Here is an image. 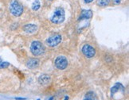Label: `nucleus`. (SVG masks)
Returning a JSON list of instances; mask_svg holds the SVG:
<instances>
[{"mask_svg":"<svg viewBox=\"0 0 129 100\" xmlns=\"http://www.w3.org/2000/svg\"><path fill=\"white\" fill-rule=\"evenodd\" d=\"M10 11L15 17H19L23 13V7L17 0H12L10 3Z\"/></svg>","mask_w":129,"mask_h":100,"instance_id":"1","label":"nucleus"},{"mask_svg":"<svg viewBox=\"0 0 129 100\" xmlns=\"http://www.w3.org/2000/svg\"><path fill=\"white\" fill-rule=\"evenodd\" d=\"M64 11L61 7H58L55 10L51 18V22L54 24H61L64 20Z\"/></svg>","mask_w":129,"mask_h":100,"instance_id":"2","label":"nucleus"},{"mask_svg":"<svg viewBox=\"0 0 129 100\" xmlns=\"http://www.w3.org/2000/svg\"><path fill=\"white\" fill-rule=\"evenodd\" d=\"M30 51L34 56L38 57L42 55L45 52V47L42 42L38 41H34L31 43Z\"/></svg>","mask_w":129,"mask_h":100,"instance_id":"3","label":"nucleus"},{"mask_svg":"<svg viewBox=\"0 0 129 100\" xmlns=\"http://www.w3.org/2000/svg\"><path fill=\"white\" fill-rule=\"evenodd\" d=\"M61 39L60 34H54L46 40V44L49 47H55L61 42Z\"/></svg>","mask_w":129,"mask_h":100,"instance_id":"4","label":"nucleus"},{"mask_svg":"<svg viewBox=\"0 0 129 100\" xmlns=\"http://www.w3.org/2000/svg\"><path fill=\"white\" fill-rule=\"evenodd\" d=\"M54 64H55V66L57 69L64 70V69H66L68 66V61H67L66 57L60 56V57L56 58Z\"/></svg>","mask_w":129,"mask_h":100,"instance_id":"5","label":"nucleus"},{"mask_svg":"<svg viewBox=\"0 0 129 100\" xmlns=\"http://www.w3.org/2000/svg\"><path fill=\"white\" fill-rule=\"evenodd\" d=\"M82 53L87 58H92L96 54V50L90 44H85L82 47Z\"/></svg>","mask_w":129,"mask_h":100,"instance_id":"6","label":"nucleus"},{"mask_svg":"<svg viewBox=\"0 0 129 100\" xmlns=\"http://www.w3.org/2000/svg\"><path fill=\"white\" fill-rule=\"evenodd\" d=\"M39 66V61L36 58H32L28 60L26 62V67L29 69H34Z\"/></svg>","mask_w":129,"mask_h":100,"instance_id":"7","label":"nucleus"},{"mask_svg":"<svg viewBox=\"0 0 129 100\" xmlns=\"http://www.w3.org/2000/svg\"><path fill=\"white\" fill-rule=\"evenodd\" d=\"M23 30L26 33H34L38 30V26L34 24H28L23 27Z\"/></svg>","mask_w":129,"mask_h":100,"instance_id":"8","label":"nucleus"},{"mask_svg":"<svg viewBox=\"0 0 129 100\" xmlns=\"http://www.w3.org/2000/svg\"><path fill=\"white\" fill-rule=\"evenodd\" d=\"M50 81H51V77L46 74L42 75V76L38 78V82L42 85H47L50 83Z\"/></svg>","mask_w":129,"mask_h":100,"instance_id":"9","label":"nucleus"},{"mask_svg":"<svg viewBox=\"0 0 129 100\" xmlns=\"http://www.w3.org/2000/svg\"><path fill=\"white\" fill-rule=\"evenodd\" d=\"M92 13L91 11H85V10H84L81 12V15L79 18V21H81V20H83V19H88L92 18Z\"/></svg>","mask_w":129,"mask_h":100,"instance_id":"10","label":"nucleus"},{"mask_svg":"<svg viewBox=\"0 0 129 100\" xmlns=\"http://www.w3.org/2000/svg\"><path fill=\"white\" fill-rule=\"evenodd\" d=\"M120 90H122V91H124V87H123L122 85L120 83H116L115 86H114L112 88V96L113 95V94H115L116 92L120 91Z\"/></svg>","mask_w":129,"mask_h":100,"instance_id":"11","label":"nucleus"},{"mask_svg":"<svg viewBox=\"0 0 129 100\" xmlns=\"http://www.w3.org/2000/svg\"><path fill=\"white\" fill-rule=\"evenodd\" d=\"M84 100H98V99L96 96V94L93 92L90 91V92H88L85 94V98H84Z\"/></svg>","mask_w":129,"mask_h":100,"instance_id":"12","label":"nucleus"},{"mask_svg":"<svg viewBox=\"0 0 129 100\" xmlns=\"http://www.w3.org/2000/svg\"><path fill=\"white\" fill-rule=\"evenodd\" d=\"M41 7V3L40 2L38 1V0H35L33 4H32V9H33V11H38L39 9H40Z\"/></svg>","mask_w":129,"mask_h":100,"instance_id":"13","label":"nucleus"},{"mask_svg":"<svg viewBox=\"0 0 129 100\" xmlns=\"http://www.w3.org/2000/svg\"><path fill=\"white\" fill-rule=\"evenodd\" d=\"M109 3V0H98V5L101 7H106Z\"/></svg>","mask_w":129,"mask_h":100,"instance_id":"14","label":"nucleus"},{"mask_svg":"<svg viewBox=\"0 0 129 100\" xmlns=\"http://www.w3.org/2000/svg\"><path fill=\"white\" fill-rule=\"evenodd\" d=\"M9 66V63L3 61L0 58V68H6Z\"/></svg>","mask_w":129,"mask_h":100,"instance_id":"15","label":"nucleus"},{"mask_svg":"<svg viewBox=\"0 0 129 100\" xmlns=\"http://www.w3.org/2000/svg\"><path fill=\"white\" fill-rule=\"evenodd\" d=\"M113 2H114V3H116V4H120V2H121V0H113Z\"/></svg>","mask_w":129,"mask_h":100,"instance_id":"16","label":"nucleus"},{"mask_svg":"<svg viewBox=\"0 0 129 100\" xmlns=\"http://www.w3.org/2000/svg\"><path fill=\"white\" fill-rule=\"evenodd\" d=\"M93 1V0H85V3H90Z\"/></svg>","mask_w":129,"mask_h":100,"instance_id":"17","label":"nucleus"},{"mask_svg":"<svg viewBox=\"0 0 129 100\" xmlns=\"http://www.w3.org/2000/svg\"><path fill=\"white\" fill-rule=\"evenodd\" d=\"M68 99H69V97H66V99H64V100H68Z\"/></svg>","mask_w":129,"mask_h":100,"instance_id":"18","label":"nucleus"},{"mask_svg":"<svg viewBox=\"0 0 129 100\" xmlns=\"http://www.w3.org/2000/svg\"><path fill=\"white\" fill-rule=\"evenodd\" d=\"M50 1H51V0H50Z\"/></svg>","mask_w":129,"mask_h":100,"instance_id":"19","label":"nucleus"}]
</instances>
